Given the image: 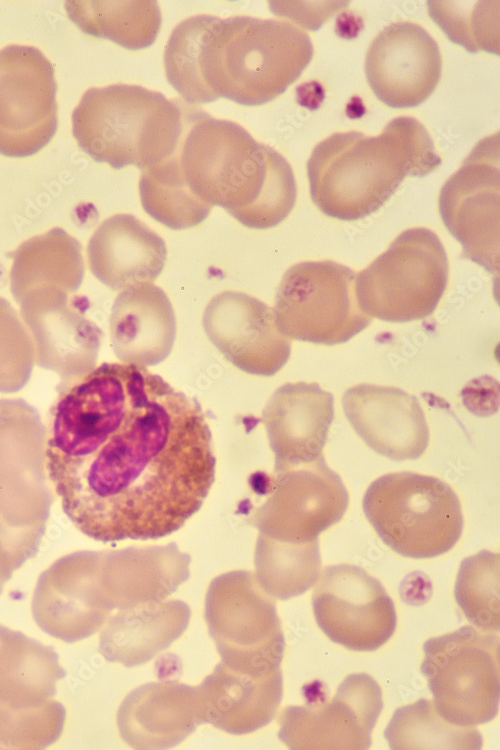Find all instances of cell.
Here are the masks:
<instances>
[{
    "label": "cell",
    "mask_w": 500,
    "mask_h": 750,
    "mask_svg": "<svg viewBox=\"0 0 500 750\" xmlns=\"http://www.w3.org/2000/svg\"><path fill=\"white\" fill-rule=\"evenodd\" d=\"M57 391L45 467L83 534L104 543L158 539L201 508L216 458L194 398L126 363H103Z\"/></svg>",
    "instance_id": "obj_1"
},
{
    "label": "cell",
    "mask_w": 500,
    "mask_h": 750,
    "mask_svg": "<svg viewBox=\"0 0 500 750\" xmlns=\"http://www.w3.org/2000/svg\"><path fill=\"white\" fill-rule=\"evenodd\" d=\"M177 152L184 180L204 203L242 225L268 229L292 211L297 186L288 161L237 123L191 110Z\"/></svg>",
    "instance_id": "obj_2"
},
{
    "label": "cell",
    "mask_w": 500,
    "mask_h": 750,
    "mask_svg": "<svg viewBox=\"0 0 500 750\" xmlns=\"http://www.w3.org/2000/svg\"><path fill=\"white\" fill-rule=\"evenodd\" d=\"M440 164L429 133L413 117L391 120L377 137L335 133L307 162L311 199L329 217L359 220L378 211L406 176H426Z\"/></svg>",
    "instance_id": "obj_3"
},
{
    "label": "cell",
    "mask_w": 500,
    "mask_h": 750,
    "mask_svg": "<svg viewBox=\"0 0 500 750\" xmlns=\"http://www.w3.org/2000/svg\"><path fill=\"white\" fill-rule=\"evenodd\" d=\"M313 53L309 35L289 22L207 15L198 51L199 104L220 97L266 104L300 77Z\"/></svg>",
    "instance_id": "obj_4"
},
{
    "label": "cell",
    "mask_w": 500,
    "mask_h": 750,
    "mask_svg": "<svg viewBox=\"0 0 500 750\" xmlns=\"http://www.w3.org/2000/svg\"><path fill=\"white\" fill-rule=\"evenodd\" d=\"M184 113L162 93L137 85L90 88L72 112V132L93 160L114 169L151 167L173 155Z\"/></svg>",
    "instance_id": "obj_5"
},
{
    "label": "cell",
    "mask_w": 500,
    "mask_h": 750,
    "mask_svg": "<svg viewBox=\"0 0 500 750\" xmlns=\"http://www.w3.org/2000/svg\"><path fill=\"white\" fill-rule=\"evenodd\" d=\"M363 511L381 540L414 559L448 552L463 531L458 496L444 481L414 472L374 480L363 496Z\"/></svg>",
    "instance_id": "obj_6"
},
{
    "label": "cell",
    "mask_w": 500,
    "mask_h": 750,
    "mask_svg": "<svg viewBox=\"0 0 500 750\" xmlns=\"http://www.w3.org/2000/svg\"><path fill=\"white\" fill-rule=\"evenodd\" d=\"M448 282V260L427 228L401 233L355 278V294L369 317L393 323L420 320L437 307Z\"/></svg>",
    "instance_id": "obj_7"
},
{
    "label": "cell",
    "mask_w": 500,
    "mask_h": 750,
    "mask_svg": "<svg viewBox=\"0 0 500 750\" xmlns=\"http://www.w3.org/2000/svg\"><path fill=\"white\" fill-rule=\"evenodd\" d=\"M421 673L446 721L466 727L487 723L500 699L499 637L473 626L428 639Z\"/></svg>",
    "instance_id": "obj_8"
},
{
    "label": "cell",
    "mask_w": 500,
    "mask_h": 750,
    "mask_svg": "<svg viewBox=\"0 0 500 750\" xmlns=\"http://www.w3.org/2000/svg\"><path fill=\"white\" fill-rule=\"evenodd\" d=\"M204 617L221 663L252 676L280 669L285 641L276 604L253 573L232 571L213 579Z\"/></svg>",
    "instance_id": "obj_9"
},
{
    "label": "cell",
    "mask_w": 500,
    "mask_h": 750,
    "mask_svg": "<svg viewBox=\"0 0 500 750\" xmlns=\"http://www.w3.org/2000/svg\"><path fill=\"white\" fill-rule=\"evenodd\" d=\"M356 274L334 261L291 266L276 289L275 324L287 338L323 345L345 343L370 323L355 294Z\"/></svg>",
    "instance_id": "obj_10"
},
{
    "label": "cell",
    "mask_w": 500,
    "mask_h": 750,
    "mask_svg": "<svg viewBox=\"0 0 500 750\" xmlns=\"http://www.w3.org/2000/svg\"><path fill=\"white\" fill-rule=\"evenodd\" d=\"M500 171L498 133L481 140L444 183L439 211L462 256L499 273Z\"/></svg>",
    "instance_id": "obj_11"
},
{
    "label": "cell",
    "mask_w": 500,
    "mask_h": 750,
    "mask_svg": "<svg viewBox=\"0 0 500 750\" xmlns=\"http://www.w3.org/2000/svg\"><path fill=\"white\" fill-rule=\"evenodd\" d=\"M54 68L36 47L9 45L0 50V154H36L58 126Z\"/></svg>",
    "instance_id": "obj_12"
},
{
    "label": "cell",
    "mask_w": 500,
    "mask_h": 750,
    "mask_svg": "<svg viewBox=\"0 0 500 750\" xmlns=\"http://www.w3.org/2000/svg\"><path fill=\"white\" fill-rule=\"evenodd\" d=\"M382 708L376 680L350 674L330 701L312 695L302 706L286 707L278 738L293 750H366Z\"/></svg>",
    "instance_id": "obj_13"
},
{
    "label": "cell",
    "mask_w": 500,
    "mask_h": 750,
    "mask_svg": "<svg viewBox=\"0 0 500 750\" xmlns=\"http://www.w3.org/2000/svg\"><path fill=\"white\" fill-rule=\"evenodd\" d=\"M312 607L320 629L350 650L374 651L396 628L392 599L378 579L356 565L325 567L316 581Z\"/></svg>",
    "instance_id": "obj_14"
},
{
    "label": "cell",
    "mask_w": 500,
    "mask_h": 750,
    "mask_svg": "<svg viewBox=\"0 0 500 750\" xmlns=\"http://www.w3.org/2000/svg\"><path fill=\"white\" fill-rule=\"evenodd\" d=\"M271 490L250 519L260 534L283 542H308L338 523L349 502L340 476L323 455L280 473H274Z\"/></svg>",
    "instance_id": "obj_15"
},
{
    "label": "cell",
    "mask_w": 500,
    "mask_h": 750,
    "mask_svg": "<svg viewBox=\"0 0 500 750\" xmlns=\"http://www.w3.org/2000/svg\"><path fill=\"white\" fill-rule=\"evenodd\" d=\"M19 305L32 335L35 362L59 374V386L95 368L102 331L86 317L89 301L85 297L39 288L27 293Z\"/></svg>",
    "instance_id": "obj_16"
},
{
    "label": "cell",
    "mask_w": 500,
    "mask_h": 750,
    "mask_svg": "<svg viewBox=\"0 0 500 750\" xmlns=\"http://www.w3.org/2000/svg\"><path fill=\"white\" fill-rule=\"evenodd\" d=\"M101 552L81 551L54 562L39 577L32 599L37 625L67 643L93 635L112 612L101 583Z\"/></svg>",
    "instance_id": "obj_17"
},
{
    "label": "cell",
    "mask_w": 500,
    "mask_h": 750,
    "mask_svg": "<svg viewBox=\"0 0 500 750\" xmlns=\"http://www.w3.org/2000/svg\"><path fill=\"white\" fill-rule=\"evenodd\" d=\"M202 324L222 355L248 374L272 376L290 357L291 340L278 330L273 309L246 293L215 295L204 310Z\"/></svg>",
    "instance_id": "obj_18"
},
{
    "label": "cell",
    "mask_w": 500,
    "mask_h": 750,
    "mask_svg": "<svg viewBox=\"0 0 500 750\" xmlns=\"http://www.w3.org/2000/svg\"><path fill=\"white\" fill-rule=\"evenodd\" d=\"M439 47L420 25L393 23L372 41L366 54L365 74L376 97L392 108L423 103L441 77Z\"/></svg>",
    "instance_id": "obj_19"
},
{
    "label": "cell",
    "mask_w": 500,
    "mask_h": 750,
    "mask_svg": "<svg viewBox=\"0 0 500 750\" xmlns=\"http://www.w3.org/2000/svg\"><path fill=\"white\" fill-rule=\"evenodd\" d=\"M342 406L355 432L376 453L406 461L425 452L429 428L416 397L396 387L359 384L344 393Z\"/></svg>",
    "instance_id": "obj_20"
},
{
    "label": "cell",
    "mask_w": 500,
    "mask_h": 750,
    "mask_svg": "<svg viewBox=\"0 0 500 750\" xmlns=\"http://www.w3.org/2000/svg\"><path fill=\"white\" fill-rule=\"evenodd\" d=\"M333 418V395L317 383H287L279 387L262 413L275 455L274 473L318 459Z\"/></svg>",
    "instance_id": "obj_21"
},
{
    "label": "cell",
    "mask_w": 500,
    "mask_h": 750,
    "mask_svg": "<svg viewBox=\"0 0 500 750\" xmlns=\"http://www.w3.org/2000/svg\"><path fill=\"white\" fill-rule=\"evenodd\" d=\"M117 724L132 748H171L203 724L198 686L175 681L142 685L123 700Z\"/></svg>",
    "instance_id": "obj_22"
},
{
    "label": "cell",
    "mask_w": 500,
    "mask_h": 750,
    "mask_svg": "<svg viewBox=\"0 0 500 750\" xmlns=\"http://www.w3.org/2000/svg\"><path fill=\"white\" fill-rule=\"evenodd\" d=\"M190 556L175 543L101 552L100 576L112 611L162 602L189 578Z\"/></svg>",
    "instance_id": "obj_23"
},
{
    "label": "cell",
    "mask_w": 500,
    "mask_h": 750,
    "mask_svg": "<svg viewBox=\"0 0 500 750\" xmlns=\"http://www.w3.org/2000/svg\"><path fill=\"white\" fill-rule=\"evenodd\" d=\"M91 273L105 286L120 291L151 282L167 258L164 240L131 214L104 220L87 246Z\"/></svg>",
    "instance_id": "obj_24"
},
{
    "label": "cell",
    "mask_w": 500,
    "mask_h": 750,
    "mask_svg": "<svg viewBox=\"0 0 500 750\" xmlns=\"http://www.w3.org/2000/svg\"><path fill=\"white\" fill-rule=\"evenodd\" d=\"M109 329L113 352L120 361L152 366L169 356L176 338V318L166 293L145 282L118 294Z\"/></svg>",
    "instance_id": "obj_25"
},
{
    "label": "cell",
    "mask_w": 500,
    "mask_h": 750,
    "mask_svg": "<svg viewBox=\"0 0 500 750\" xmlns=\"http://www.w3.org/2000/svg\"><path fill=\"white\" fill-rule=\"evenodd\" d=\"M203 723L232 735L267 725L283 694L281 669L252 676L219 663L198 686Z\"/></svg>",
    "instance_id": "obj_26"
},
{
    "label": "cell",
    "mask_w": 500,
    "mask_h": 750,
    "mask_svg": "<svg viewBox=\"0 0 500 750\" xmlns=\"http://www.w3.org/2000/svg\"><path fill=\"white\" fill-rule=\"evenodd\" d=\"M190 614L188 605L180 600L119 610L106 620L99 650L107 661L126 667L144 664L183 634Z\"/></svg>",
    "instance_id": "obj_27"
},
{
    "label": "cell",
    "mask_w": 500,
    "mask_h": 750,
    "mask_svg": "<svg viewBox=\"0 0 500 750\" xmlns=\"http://www.w3.org/2000/svg\"><path fill=\"white\" fill-rule=\"evenodd\" d=\"M8 256L13 261L10 289L18 304L27 293L39 288L73 294L82 284L85 273L82 246L61 228L31 237Z\"/></svg>",
    "instance_id": "obj_28"
},
{
    "label": "cell",
    "mask_w": 500,
    "mask_h": 750,
    "mask_svg": "<svg viewBox=\"0 0 500 750\" xmlns=\"http://www.w3.org/2000/svg\"><path fill=\"white\" fill-rule=\"evenodd\" d=\"M51 646L0 625V702L12 707L39 706L56 694L64 678Z\"/></svg>",
    "instance_id": "obj_29"
},
{
    "label": "cell",
    "mask_w": 500,
    "mask_h": 750,
    "mask_svg": "<svg viewBox=\"0 0 500 750\" xmlns=\"http://www.w3.org/2000/svg\"><path fill=\"white\" fill-rule=\"evenodd\" d=\"M69 19L85 34L126 49L151 46L161 27L157 1H65Z\"/></svg>",
    "instance_id": "obj_30"
},
{
    "label": "cell",
    "mask_w": 500,
    "mask_h": 750,
    "mask_svg": "<svg viewBox=\"0 0 500 750\" xmlns=\"http://www.w3.org/2000/svg\"><path fill=\"white\" fill-rule=\"evenodd\" d=\"M318 539L283 542L262 534L255 548V578L272 598L288 600L310 589L320 575Z\"/></svg>",
    "instance_id": "obj_31"
},
{
    "label": "cell",
    "mask_w": 500,
    "mask_h": 750,
    "mask_svg": "<svg viewBox=\"0 0 500 750\" xmlns=\"http://www.w3.org/2000/svg\"><path fill=\"white\" fill-rule=\"evenodd\" d=\"M139 195L145 212L172 230L199 225L212 209L187 186L177 150L170 157L142 170Z\"/></svg>",
    "instance_id": "obj_32"
},
{
    "label": "cell",
    "mask_w": 500,
    "mask_h": 750,
    "mask_svg": "<svg viewBox=\"0 0 500 750\" xmlns=\"http://www.w3.org/2000/svg\"><path fill=\"white\" fill-rule=\"evenodd\" d=\"M384 737L393 750H478L482 747V736L476 728L446 721L436 711L433 701L424 698L398 708Z\"/></svg>",
    "instance_id": "obj_33"
},
{
    "label": "cell",
    "mask_w": 500,
    "mask_h": 750,
    "mask_svg": "<svg viewBox=\"0 0 500 750\" xmlns=\"http://www.w3.org/2000/svg\"><path fill=\"white\" fill-rule=\"evenodd\" d=\"M454 595L457 604L473 626L481 631H498L499 554L482 550L462 560Z\"/></svg>",
    "instance_id": "obj_34"
},
{
    "label": "cell",
    "mask_w": 500,
    "mask_h": 750,
    "mask_svg": "<svg viewBox=\"0 0 500 750\" xmlns=\"http://www.w3.org/2000/svg\"><path fill=\"white\" fill-rule=\"evenodd\" d=\"M430 17L468 52L499 55V1H428Z\"/></svg>",
    "instance_id": "obj_35"
},
{
    "label": "cell",
    "mask_w": 500,
    "mask_h": 750,
    "mask_svg": "<svg viewBox=\"0 0 500 750\" xmlns=\"http://www.w3.org/2000/svg\"><path fill=\"white\" fill-rule=\"evenodd\" d=\"M64 706L54 699L34 707L0 702V749H44L61 736Z\"/></svg>",
    "instance_id": "obj_36"
},
{
    "label": "cell",
    "mask_w": 500,
    "mask_h": 750,
    "mask_svg": "<svg viewBox=\"0 0 500 750\" xmlns=\"http://www.w3.org/2000/svg\"><path fill=\"white\" fill-rule=\"evenodd\" d=\"M35 359L34 343L11 304L0 297V392L22 389Z\"/></svg>",
    "instance_id": "obj_37"
},
{
    "label": "cell",
    "mask_w": 500,
    "mask_h": 750,
    "mask_svg": "<svg viewBox=\"0 0 500 750\" xmlns=\"http://www.w3.org/2000/svg\"><path fill=\"white\" fill-rule=\"evenodd\" d=\"M13 571L7 561L0 555V594L3 591L4 584L11 578Z\"/></svg>",
    "instance_id": "obj_38"
}]
</instances>
